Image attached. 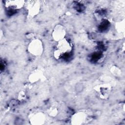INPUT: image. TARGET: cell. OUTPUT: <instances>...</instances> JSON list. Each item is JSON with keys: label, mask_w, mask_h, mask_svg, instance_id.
<instances>
[{"label": "cell", "mask_w": 125, "mask_h": 125, "mask_svg": "<svg viewBox=\"0 0 125 125\" xmlns=\"http://www.w3.org/2000/svg\"><path fill=\"white\" fill-rule=\"evenodd\" d=\"M72 49V43L65 38L57 42L56 48L53 52L54 57L57 60L60 59L64 54L70 53Z\"/></svg>", "instance_id": "cell-1"}, {"label": "cell", "mask_w": 125, "mask_h": 125, "mask_svg": "<svg viewBox=\"0 0 125 125\" xmlns=\"http://www.w3.org/2000/svg\"><path fill=\"white\" fill-rule=\"evenodd\" d=\"M24 7L27 11L28 17L33 18L40 13L41 4L39 0H27L25 1Z\"/></svg>", "instance_id": "cell-3"}, {"label": "cell", "mask_w": 125, "mask_h": 125, "mask_svg": "<svg viewBox=\"0 0 125 125\" xmlns=\"http://www.w3.org/2000/svg\"><path fill=\"white\" fill-rule=\"evenodd\" d=\"M26 94L25 92L24 91H21L19 92L18 95V100L20 101H24L26 99Z\"/></svg>", "instance_id": "cell-14"}, {"label": "cell", "mask_w": 125, "mask_h": 125, "mask_svg": "<svg viewBox=\"0 0 125 125\" xmlns=\"http://www.w3.org/2000/svg\"><path fill=\"white\" fill-rule=\"evenodd\" d=\"M94 89L100 98L106 99L111 93V86L109 83H104L96 85Z\"/></svg>", "instance_id": "cell-5"}, {"label": "cell", "mask_w": 125, "mask_h": 125, "mask_svg": "<svg viewBox=\"0 0 125 125\" xmlns=\"http://www.w3.org/2000/svg\"><path fill=\"white\" fill-rule=\"evenodd\" d=\"M43 44L39 39H33L27 46V50L31 55L35 56H40L43 52Z\"/></svg>", "instance_id": "cell-2"}, {"label": "cell", "mask_w": 125, "mask_h": 125, "mask_svg": "<svg viewBox=\"0 0 125 125\" xmlns=\"http://www.w3.org/2000/svg\"><path fill=\"white\" fill-rule=\"evenodd\" d=\"M25 0H8L4 1V6L7 8L11 10H20L24 6Z\"/></svg>", "instance_id": "cell-8"}, {"label": "cell", "mask_w": 125, "mask_h": 125, "mask_svg": "<svg viewBox=\"0 0 125 125\" xmlns=\"http://www.w3.org/2000/svg\"><path fill=\"white\" fill-rule=\"evenodd\" d=\"M43 77V74L42 70L39 69H37L33 70L29 75L28 80L30 83H34L42 80Z\"/></svg>", "instance_id": "cell-9"}, {"label": "cell", "mask_w": 125, "mask_h": 125, "mask_svg": "<svg viewBox=\"0 0 125 125\" xmlns=\"http://www.w3.org/2000/svg\"><path fill=\"white\" fill-rule=\"evenodd\" d=\"M88 111L84 110L74 113L71 118V124L74 125H81L85 124L88 120Z\"/></svg>", "instance_id": "cell-4"}, {"label": "cell", "mask_w": 125, "mask_h": 125, "mask_svg": "<svg viewBox=\"0 0 125 125\" xmlns=\"http://www.w3.org/2000/svg\"><path fill=\"white\" fill-rule=\"evenodd\" d=\"M84 88V86L83 83L79 82L77 83L74 86V89L77 93H81L83 91Z\"/></svg>", "instance_id": "cell-12"}, {"label": "cell", "mask_w": 125, "mask_h": 125, "mask_svg": "<svg viewBox=\"0 0 125 125\" xmlns=\"http://www.w3.org/2000/svg\"><path fill=\"white\" fill-rule=\"evenodd\" d=\"M125 21L124 20L117 22L115 24V29L117 32L119 33H124L125 30Z\"/></svg>", "instance_id": "cell-10"}, {"label": "cell", "mask_w": 125, "mask_h": 125, "mask_svg": "<svg viewBox=\"0 0 125 125\" xmlns=\"http://www.w3.org/2000/svg\"><path fill=\"white\" fill-rule=\"evenodd\" d=\"M18 28V24L16 22H11L8 26V28L11 32L15 31Z\"/></svg>", "instance_id": "cell-15"}, {"label": "cell", "mask_w": 125, "mask_h": 125, "mask_svg": "<svg viewBox=\"0 0 125 125\" xmlns=\"http://www.w3.org/2000/svg\"><path fill=\"white\" fill-rule=\"evenodd\" d=\"M45 115L42 112H37L31 114L29 117V122L33 125H42L45 122Z\"/></svg>", "instance_id": "cell-7"}, {"label": "cell", "mask_w": 125, "mask_h": 125, "mask_svg": "<svg viewBox=\"0 0 125 125\" xmlns=\"http://www.w3.org/2000/svg\"><path fill=\"white\" fill-rule=\"evenodd\" d=\"M47 113L49 117L54 118L58 115L59 110L56 106H52L47 109Z\"/></svg>", "instance_id": "cell-11"}, {"label": "cell", "mask_w": 125, "mask_h": 125, "mask_svg": "<svg viewBox=\"0 0 125 125\" xmlns=\"http://www.w3.org/2000/svg\"><path fill=\"white\" fill-rule=\"evenodd\" d=\"M111 73L115 76H119L122 74L121 70L116 66H112L110 69Z\"/></svg>", "instance_id": "cell-13"}, {"label": "cell", "mask_w": 125, "mask_h": 125, "mask_svg": "<svg viewBox=\"0 0 125 125\" xmlns=\"http://www.w3.org/2000/svg\"><path fill=\"white\" fill-rule=\"evenodd\" d=\"M66 35V29L61 24H58L54 26L51 34L52 39L57 42L65 38Z\"/></svg>", "instance_id": "cell-6"}]
</instances>
